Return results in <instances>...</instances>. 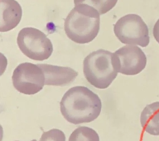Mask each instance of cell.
Instances as JSON below:
<instances>
[{
	"label": "cell",
	"instance_id": "obj_1",
	"mask_svg": "<svg viewBox=\"0 0 159 141\" xmlns=\"http://www.w3.org/2000/svg\"><path fill=\"white\" fill-rule=\"evenodd\" d=\"M60 104L63 117L74 125L89 123L96 120L101 112L99 97L84 87H75L68 90Z\"/></svg>",
	"mask_w": 159,
	"mask_h": 141
},
{
	"label": "cell",
	"instance_id": "obj_2",
	"mask_svg": "<svg viewBox=\"0 0 159 141\" xmlns=\"http://www.w3.org/2000/svg\"><path fill=\"white\" fill-rule=\"evenodd\" d=\"M99 11L89 5H75L65 20L64 28L67 37L80 44L92 42L99 32Z\"/></svg>",
	"mask_w": 159,
	"mask_h": 141
},
{
	"label": "cell",
	"instance_id": "obj_3",
	"mask_svg": "<svg viewBox=\"0 0 159 141\" xmlns=\"http://www.w3.org/2000/svg\"><path fill=\"white\" fill-rule=\"evenodd\" d=\"M83 72L88 82L94 87H109L118 74L113 64V53L104 49L91 52L84 58Z\"/></svg>",
	"mask_w": 159,
	"mask_h": 141
},
{
	"label": "cell",
	"instance_id": "obj_4",
	"mask_svg": "<svg viewBox=\"0 0 159 141\" xmlns=\"http://www.w3.org/2000/svg\"><path fill=\"white\" fill-rule=\"evenodd\" d=\"M114 32L124 44L145 47L150 42L148 27L138 14H127L120 17L114 24Z\"/></svg>",
	"mask_w": 159,
	"mask_h": 141
},
{
	"label": "cell",
	"instance_id": "obj_5",
	"mask_svg": "<svg viewBox=\"0 0 159 141\" xmlns=\"http://www.w3.org/2000/svg\"><path fill=\"white\" fill-rule=\"evenodd\" d=\"M17 45L21 52L35 61H44L51 57L53 46L51 40L34 27L22 28L17 36Z\"/></svg>",
	"mask_w": 159,
	"mask_h": 141
},
{
	"label": "cell",
	"instance_id": "obj_6",
	"mask_svg": "<svg viewBox=\"0 0 159 141\" xmlns=\"http://www.w3.org/2000/svg\"><path fill=\"white\" fill-rule=\"evenodd\" d=\"M12 80L17 92L25 95H34L42 90L46 77L39 65L25 62L16 67Z\"/></svg>",
	"mask_w": 159,
	"mask_h": 141
},
{
	"label": "cell",
	"instance_id": "obj_7",
	"mask_svg": "<svg viewBox=\"0 0 159 141\" xmlns=\"http://www.w3.org/2000/svg\"><path fill=\"white\" fill-rule=\"evenodd\" d=\"M113 64L119 73L134 76L146 67L147 57L143 50L135 45L124 46L113 53Z\"/></svg>",
	"mask_w": 159,
	"mask_h": 141
},
{
	"label": "cell",
	"instance_id": "obj_8",
	"mask_svg": "<svg viewBox=\"0 0 159 141\" xmlns=\"http://www.w3.org/2000/svg\"><path fill=\"white\" fill-rule=\"evenodd\" d=\"M22 7L16 0H0V32H8L22 19Z\"/></svg>",
	"mask_w": 159,
	"mask_h": 141
},
{
	"label": "cell",
	"instance_id": "obj_9",
	"mask_svg": "<svg viewBox=\"0 0 159 141\" xmlns=\"http://www.w3.org/2000/svg\"><path fill=\"white\" fill-rule=\"evenodd\" d=\"M45 74L47 86H57L62 87L71 83L76 78V71L70 67H58L49 64H39Z\"/></svg>",
	"mask_w": 159,
	"mask_h": 141
},
{
	"label": "cell",
	"instance_id": "obj_10",
	"mask_svg": "<svg viewBox=\"0 0 159 141\" xmlns=\"http://www.w3.org/2000/svg\"><path fill=\"white\" fill-rule=\"evenodd\" d=\"M140 122L144 131L152 135H159V101L146 106L142 112Z\"/></svg>",
	"mask_w": 159,
	"mask_h": 141
},
{
	"label": "cell",
	"instance_id": "obj_11",
	"mask_svg": "<svg viewBox=\"0 0 159 141\" xmlns=\"http://www.w3.org/2000/svg\"><path fill=\"white\" fill-rule=\"evenodd\" d=\"M69 141H99V137L91 128L80 126L72 132Z\"/></svg>",
	"mask_w": 159,
	"mask_h": 141
},
{
	"label": "cell",
	"instance_id": "obj_12",
	"mask_svg": "<svg viewBox=\"0 0 159 141\" xmlns=\"http://www.w3.org/2000/svg\"><path fill=\"white\" fill-rule=\"evenodd\" d=\"M118 0H74L75 5L84 3L94 7L100 14L109 12L116 5Z\"/></svg>",
	"mask_w": 159,
	"mask_h": 141
},
{
	"label": "cell",
	"instance_id": "obj_13",
	"mask_svg": "<svg viewBox=\"0 0 159 141\" xmlns=\"http://www.w3.org/2000/svg\"><path fill=\"white\" fill-rule=\"evenodd\" d=\"M38 141H66V137L61 130L53 129L49 131L44 132Z\"/></svg>",
	"mask_w": 159,
	"mask_h": 141
},
{
	"label": "cell",
	"instance_id": "obj_14",
	"mask_svg": "<svg viewBox=\"0 0 159 141\" xmlns=\"http://www.w3.org/2000/svg\"><path fill=\"white\" fill-rule=\"evenodd\" d=\"M152 33H153V37L155 40L157 41V43H159V19L154 24L153 30H152Z\"/></svg>",
	"mask_w": 159,
	"mask_h": 141
}]
</instances>
